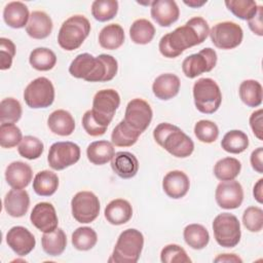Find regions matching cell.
Returning <instances> with one entry per match:
<instances>
[{"label":"cell","mask_w":263,"mask_h":263,"mask_svg":"<svg viewBox=\"0 0 263 263\" xmlns=\"http://www.w3.org/2000/svg\"><path fill=\"white\" fill-rule=\"evenodd\" d=\"M80 159V148L73 142L53 143L48 151L47 161L54 171H62L75 164Z\"/></svg>","instance_id":"12"},{"label":"cell","mask_w":263,"mask_h":263,"mask_svg":"<svg viewBox=\"0 0 263 263\" xmlns=\"http://www.w3.org/2000/svg\"><path fill=\"white\" fill-rule=\"evenodd\" d=\"M193 99L195 107L199 112L213 114L222 103V93L214 79L200 78L193 84Z\"/></svg>","instance_id":"6"},{"label":"cell","mask_w":263,"mask_h":263,"mask_svg":"<svg viewBox=\"0 0 263 263\" xmlns=\"http://www.w3.org/2000/svg\"><path fill=\"white\" fill-rule=\"evenodd\" d=\"M180 85L181 81L177 75L164 73L155 78L152 84V91L157 99L167 101L179 93Z\"/></svg>","instance_id":"22"},{"label":"cell","mask_w":263,"mask_h":263,"mask_svg":"<svg viewBox=\"0 0 263 263\" xmlns=\"http://www.w3.org/2000/svg\"><path fill=\"white\" fill-rule=\"evenodd\" d=\"M23 135L14 123H1L0 125V146L2 148H13L21 143Z\"/></svg>","instance_id":"44"},{"label":"cell","mask_w":263,"mask_h":263,"mask_svg":"<svg viewBox=\"0 0 263 263\" xmlns=\"http://www.w3.org/2000/svg\"><path fill=\"white\" fill-rule=\"evenodd\" d=\"M155 142L175 157L185 158L192 154L194 143L180 127L162 122L153 130Z\"/></svg>","instance_id":"3"},{"label":"cell","mask_w":263,"mask_h":263,"mask_svg":"<svg viewBox=\"0 0 263 263\" xmlns=\"http://www.w3.org/2000/svg\"><path fill=\"white\" fill-rule=\"evenodd\" d=\"M29 63L38 71H49L57 64V55L47 47H37L31 51Z\"/></svg>","instance_id":"37"},{"label":"cell","mask_w":263,"mask_h":263,"mask_svg":"<svg viewBox=\"0 0 263 263\" xmlns=\"http://www.w3.org/2000/svg\"><path fill=\"white\" fill-rule=\"evenodd\" d=\"M43 251L49 256H60L67 247V236L63 229L57 228L51 232H45L41 237Z\"/></svg>","instance_id":"30"},{"label":"cell","mask_w":263,"mask_h":263,"mask_svg":"<svg viewBox=\"0 0 263 263\" xmlns=\"http://www.w3.org/2000/svg\"><path fill=\"white\" fill-rule=\"evenodd\" d=\"M24 100L32 109L49 107L54 101L53 84L46 77L34 79L25 88Z\"/></svg>","instance_id":"9"},{"label":"cell","mask_w":263,"mask_h":263,"mask_svg":"<svg viewBox=\"0 0 263 263\" xmlns=\"http://www.w3.org/2000/svg\"><path fill=\"white\" fill-rule=\"evenodd\" d=\"M6 243L18 256H26L36 245L34 235L24 226H14L6 233Z\"/></svg>","instance_id":"17"},{"label":"cell","mask_w":263,"mask_h":263,"mask_svg":"<svg viewBox=\"0 0 263 263\" xmlns=\"http://www.w3.org/2000/svg\"><path fill=\"white\" fill-rule=\"evenodd\" d=\"M29 206L30 196L26 190L12 188L4 197V210L13 218L25 216L29 210Z\"/></svg>","instance_id":"21"},{"label":"cell","mask_w":263,"mask_h":263,"mask_svg":"<svg viewBox=\"0 0 263 263\" xmlns=\"http://www.w3.org/2000/svg\"><path fill=\"white\" fill-rule=\"evenodd\" d=\"M210 34L208 22L201 16H194L184 26L176 28L159 40L160 53L168 59L179 57L185 49L201 44Z\"/></svg>","instance_id":"1"},{"label":"cell","mask_w":263,"mask_h":263,"mask_svg":"<svg viewBox=\"0 0 263 263\" xmlns=\"http://www.w3.org/2000/svg\"><path fill=\"white\" fill-rule=\"evenodd\" d=\"M215 262H239L241 263L242 260L236 256L235 254H221L214 259Z\"/></svg>","instance_id":"54"},{"label":"cell","mask_w":263,"mask_h":263,"mask_svg":"<svg viewBox=\"0 0 263 263\" xmlns=\"http://www.w3.org/2000/svg\"><path fill=\"white\" fill-rule=\"evenodd\" d=\"M263 148L262 147H258L257 149H255L250 157V161L252 164V167L259 174L263 173Z\"/></svg>","instance_id":"52"},{"label":"cell","mask_w":263,"mask_h":263,"mask_svg":"<svg viewBox=\"0 0 263 263\" xmlns=\"http://www.w3.org/2000/svg\"><path fill=\"white\" fill-rule=\"evenodd\" d=\"M152 116L153 112L150 105L145 100L136 98L126 105L123 120L133 129L142 134L150 125Z\"/></svg>","instance_id":"14"},{"label":"cell","mask_w":263,"mask_h":263,"mask_svg":"<svg viewBox=\"0 0 263 263\" xmlns=\"http://www.w3.org/2000/svg\"><path fill=\"white\" fill-rule=\"evenodd\" d=\"M119 105L120 96L115 89H101L92 100V116L99 123L108 127Z\"/></svg>","instance_id":"8"},{"label":"cell","mask_w":263,"mask_h":263,"mask_svg":"<svg viewBox=\"0 0 263 263\" xmlns=\"http://www.w3.org/2000/svg\"><path fill=\"white\" fill-rule=\"evenodd\" d=\"M190 187L188 176L182 171H171L162 180V189L164 193L174 199L184 197Z\"/></svg>","instance_id":"19"},{"label":"cell","mask_w":263,"mask_h":263,"mask_svg":"<svg viewBox=\"0 0 263 263\" xmlns=\"http://www.w3.org/2000/svg\"><path fill=\"white\" fill-rule=\"evenodd\" d=\"M221 147L228 153L239 154L249 147V138L242 130L232 129L224 135Z\"/></svg>","instance_id":"35"},{"label":"cell","mask_w":263,"mask_h":263,"mask_svg":"<svg viewBox=\"0 0 263 263\" xmlns=\"http://www.w3.org/2000/svg\"><path fill=\"white\" fill-rule=\"evenodd\" d=\"M104 215L106 220L112 225H122L128 222L133 217L132 204L123 199L117 198L111 200L105 208Z\"/></svg>","instance_id":"25"},{"label":"cell","mask_w":263,"mask_h":263,"mask_svg":"<svg viewBox=\"0 0 263 263\" xmlns=\"http://www.w3.org/2000/svg\"><path fill=\"white\" fill-rule=\"evenodd\" d=\"M52 27V21L46 12L35 10L30 15L26 26V32L34 39H44L50 35Z\"/></svg>","instance_id":"24"},{"label":"cell","mask_w":263,"mask_h":263,"mask_svg":"<svg viewBox=\"0 0 263 263\" xmlns=\"http://www.w3.org/2000/svg\"><path fill=\"white\" fill-rule=\"evenodd\" d=\"M33 178L31 166L23 161H13L5 170V180L14 189L26 188Z\"/></svg>","instance_id":"20"},{"label":"cell","mask_w":263,"mask_h":263,"mask_svg":"<svg viewBox=\"0 0 263 263\" xmlns=\"http://www.w3.org/2000/svg\"><path fill=\"white\" fill-rule=\"evenodd\" d=\"M262 109H259L253 112L250 116V126L254 133V135L259 139L263 140V129H262Z\"/></svg>","instance_id":"50"},{"label":"cell","mask_w":263,"mask_h":263,"mask_svg":"<svg viewBox=\"0 0 263 263\" xmlns=\"http://www.w3.org/2000/svg\"><path fill=\"white\" fill-rule=\"evenodd\" d=\"M151 17L160 27H170L176 23L180 9L174 0H155L151 2Z\"/></svg>","instance_id":"18"},{"label":"cell","mask_w":263,"mask_h":263,"mask_svg":"<svg viewBox=\"0 0 263 263\" xmlns=\"http://www.w3.org/2000/svg\"><path fill=\"white\" fill-rule=\"evenodd\" d=\"M71 210L74 219L82 224H87L97 219L100 214V200L90 191L77 192L71 200Z\"/></svg>","instance_id":"10"},{"label":"cell","mask_w":263,"mask_h":263,"mask_svg":"<svg viewBox=\"0 0 263 263\" xmlns=\"http://www.w3.org/2000/svg\"><path fill=\"white\" fill-rule=\"evenodd\" d=\"M262 16H263V6L258 5V10L257 13L248 21L249 28L251 31L258 35V36H263V23H262Z\"/></svg>","instance_id":"51"},{"label":"cell","mask_w":263,"mask_h":263,"mask_svg":"<svg viewBox=\"0 0 263 263\" xmlns=\"http://www.w3.org/2000/svg\"><path fill=\"white\" fill-rule=\"evenodd\" d=\"M209 35L217 48L233 49L241 43L243 31L236 23L221 22L213 26Z\"/></svg>","instance_id":"11"},{"label":"cell","mask_w":263,"mask_h":263,"mask_svg":"<svg viewBox=\"0 0 263 263\" xmlns=\"http://www.w3.org/2000/svg\"><path fill=\"white\" fill-rule=\"evenodd\" d=\"M194 135L202 143H213L219 137L218 125L211 120H199L194 125Z\"/></svg>","instance_id":"45"},{"label":"cell","mask_w":263,"mask_h":263,"mask_svg":"<svg viewBox=\"0 0 263 263\" xmlns=\"http://www.w3.org/2000/svg\"><path fill=\"white\" fill-rule=\"evenodd\" d=\"M118 11L116 0H96L91 4V14L99 22L112 20Z\"/></svg>","instance_id":"42"},{"label":"cell","mask_w":263,"mask_h":263,"mask_svg":"<svg viewBox=\"0 0 263 263\" xmlns=\"http://www.w3.org/2000/svg\"><path fill=\"white\" fill-rule=\"evenodd\" d=\"M241 163L234 157H224L214 165V175L220 181L234 180L240 173Z\"/></svg>","instance_id":"38"},{"label":"cell","mask_w":263,"mask_h":263,"mask_svg":"<svg viewBox=\"0 0 263 263\" xmlns=\"http://www.w3.org/2000/svg\"><path fill=\"white\" fill-rule=\"evenodd\" d=\"M242 223L251 232H260L263 228V210L259 206H249L242 214Z\"/></svg>","instance_id":"47"},{"label":"cell","mask_w":263,"mask_h":263,"mask_svg":"<svg viewBox=\"0 0 263 263\" xmlns=\"http://www.w3.org/2000/svg\"><path fill=\"white\" fill-rule=\"evenodd\" d=\"M0 52H1V61H0V69L7 70L12 66V60L15 54V45L14 43L8 39L1 37L0 38Z\"/></svg>","instance_id":"48"},{"label":"cell","mask_w":263,"mask_h":263,"mask_svg":"<svg viewBox=\"0 0 263 263\" xmlns=\"http://www.w3.org/2000/svg\"><path fill=\"white\" fill-rule=\"evenodd\" d=\"M30 15L27 5L21 1L9 2L3 9L5 24L13 29H21L27 26Z\"/></svg>","instance_id":"26"},{"label":"cell","mask_w":263,"mask_h":263,"mask_svg":"<svg viewBox=\"0 0 263 263\" xmlns=\"http://www.w3.org/2000/svg\"><path fill=\"white\" fill-rule=\"evenodd\" d=\"M22 105L14 98H5L0 103V122L15 123L22 117Z\"/></svg>","instance_id":"40"},{"label":"cell","mask_w":263,"mask_h":263,"mask_svg":"<svg viewBox=\"0 0 263 263\" xmlns=\"http://www.w3.org/2000/svg\"><path fill=\"white\" fill-rule=\"evenodd\" d=\"M144 247V236L140 230L128 228L123 230L115 243L109 262L136 263Z\"/></svg>","instance_id":"4"},{"label":"cell","mask_w":263,"mask_h":263,"mask_svg":"<svg viewBox=\"0 0 263 263\" xmlns=\"http://www.w3.org/2000/svg\"><path fill=\"white\" fill-rule=\"evenodd\" d=\"M160 260L162 263H191L186 251L176 243L167 245L161 250Z\"/></svg>","instance_id":"46"},{"label":"cell","mask_w":263,"mask_h":263,"mask_svg":"<svg viewBox=\"0 0 263 263\" xmlns=\"http://www.w3.org/2000/svg\"><path fill=\"white\" fill-rule=\"evenodd\" d=\"M18 154L29 160L37 159L44 151V146L41 140L33 136H26L23 138L17 148Z\"/></svg>","instance_id":"43"},{"label":"cell","mask_w":263,"mask_h":263,"mask_svg":"<svg viewBox=\"0 0 263 263\" xmlns=\"http://www.w3.org/2000/svg\"><path fill=\"white\" fill-rule=\"evenodd\" d=\"M111 167L118 177L122 179H130L138 173L139 161L133 153L127 151H119L116 152L112 157Z\"/></svg>","instance_id":"23"},{"label":"cell","mask_w":263,"mask_h":263,"mask_svg":"<svg viewBox=\"0 0 263 263\" xmlns=\"http://www.w3.org/2000/svg\"><path fill=\"white\" fill-rule=\"evenodd\" d=\"M89 33V21L84 15L75 14L62 24L58 34V43L63 49L72 51L81 46Z\"/></svg>","instance_id":"5"},{"label":"cell","mask_w":263,"mask_h":263,"mask_svg":"<svg viewBox=\"0 0 263 263\" xmlns=\"http://www.w3.org/2000/svg\"><path fill=\"white\" fill-rule=\"evenodd\" d=\"M225 5L227 8L238 18L249 21L258 10V5L252 0H226Z\"/></svg>","instance_id":"41"},{"label":"cell","mask_w":263,"mask_h":263,"mask_svg":"<svg viewBox=\"0 0 263 263\" xmlns=\"http://www.w3.org/2000/svg\"><path fill=\"white\" fill-rule=\"evenodd\" d=\"M118 71V63L110 54L93 57L90 53L78 54L69 66V73L88 82H106L112 80Z\"/></svg>","instance_id":"2"},{"label":"cell","mask_w":263,"mask_h":263,"mask_svg":"<svg viewBox=\"0 0 263 263\" xmlns=\"http://www.w3.org/2000/svg\"><path fill=\"white\" fill-rule=\"evenodd\" d=\"M47 125L51 133L59 136H70L75 129V120L70 112L59 109L47 118Z\"/></svg>","instance_id":"27"},{"label":"cell","mask_w":263,"mask_h":263,"mask_svg":"<svg viewBox=\"0 0 263 263\" xmlns=\"http://www.w3.org/2000/svg\"><path fill=\"white\" fill-rule=\"evenodd\" d=\"M253 195L254 198L259 202H263V179H259L258 182L255 184L254 189H253Z\"/></svg>","instance_id":"53"},{"label":"cell","mask_w":263,"mask_h":263,"mask_svg":"<svg viewBox=\"0 0 263 263\" xmlns=\"http://www.w3.org/2000/svg\"><path fill=\"white\" fill-rule=\"evenodd\" d=\"M184 3L192 8H198V7H201L203 4L206 3V0L205 1H196V0H192V1H184Z\"/></svg>","instance_id":"55"},{"label":"cell","mask_w":263,"mask_h":263,"mask_svg":"<svg viewBox=\"0 0 263 263\" xmlns=\"http://www.w3.org/2000/svg\"><path fill=\"white\" fill-rule=\"evenodd\" d=\"M59 187V178L55 173L44 170L36 174L33 180V189L40 196H50Z\"/></svg>","instance_id":"31"},{"label":"cell","mask_w":263,"mask_h":263,"mask_svg":"<svg viewBox=\"0 0 263 263\" xmlns=\"http://www.w3.org/2000/svg\"><path fill=\"white\" fill-rule=\"evenodd\" d=\"M115 154L114 146L111 142L100 140L90 143L86 149L87 159L96 165H103L110 161Z\"/></svg>","instance_id":"28"},{"label":"cell","mask_w":263,"mask_h":263,"mask_svg":"<svg viewBox=\"0 0 263 263\" xmlns=\"http://www.w3.org/2000/svg\"><path fill=\"white\" fill-rule=\"evenodd\" d=\"M217 52L211 48L205 47L184 59L182 63V71L187 78H195L204 72L212 71L217 64Z\"/></svg>","instance_id":"13"},{"label":"cell","mask_w":263,"mask_h":263,"mask_svg":"<svg viewBox=\"0 0 263 263\" xmlns=\"http://www.w3.org/2000/svg\"><path fill=\"white\" fill-rule=\"evenodd\" d=\"M82 126L84 128V130L86 132L87 135L91 136V137H99V136H103L107 128L106 126L102 125L101 123H99L92 116L91 110H87L82 117Z\"/></svg>","instance_id":"49"},{"label":"cell","mask_w":263,"mask_h":263,"mask_svg":"<svg viewBox=\"0 0 263 263\" xmlns=\"http://www.w3.org/2000/svg\"><path fill=\"white\" fill-rule=\"evenodd\" d=\"M97 241V232L90 227H79L72 233V245L79 251H88L92 249Z\"/></svg>","instance_id":"39"},{"label":"cell","mask_w":263,"mask_h":263,"mask_svg":"<svg viewBox=\"0 0 263 263\" xmlns=\"http://www.w3.org/2000/svg\"><path fill=\"white\" fill-rule=\"evenodd\" d=\"M217 204L225 210L237 209L243 200V189L239 182L235 180L222 181L215 191Z\"/></svg>","instance_id":"15"},{"label":"cell","mask_w":263,"mask_h":263,"mask_svg":"<svg viewBox=\"0 0 263 263\" xmlns=\"http://www.w3.org/2000/svg\"><path fill=\"white\" fill-rule=\"evenodd\" d=\"M32 224L43 233L51 232L58 228L59 219L54 206L46 201L38 202L30 215Z\"/></svg>","instance_id":"16"},{"label":"cell","mask_w":263,"mask_h":263,"mask_svg":"<svg viewBox=\"0 0 263 263\" xmlns=\"http://www.w3.org/2000/svg\"><path fill=\"white\" fill-rule=\"evenodd\" d=\"M183 236L185 242L194 250L205 248L210 241V234L206 228L200 224H189L184 228Z\"/></svg>","instance_id":"33"},{"label":"cell","mask_w":263,"mask_h":263,"mask_svg":"<svg viewBox=\"0 0 263 263\" xmlns=\"http://www.w3.org/2000/svg\"><path fill=\"white\" fill-rule=\"evenodd\" d=\"M125 39L123 28L118 24L105 26L99 34V43L101 47L109 50L119 48Z\"/></svg>","instance_id":"29"},{"label":"cell","mask_w":263,"mask_h":263,"mask_svg":"<svg viewBox=\"0 0 263 263\" xmlns=\"http://www.w3.org/2000/svg\"><path fill=\"white\" fill-rule=\"evenodd\" d=\"M140 135L124 120H121L112 130L111 141L117 147H130L137 143Z\"/></svg>","instance_id":"36"},{"label":"cell","mask_w":263,"mask_h":263,"mask_svg":"<svg viewBox=\"0 0 263 263\" xmlns=\"http://www.w3.org/2000/svg\"><path fill=\"white\" fill-rule=\"evenodd\" d=\"M155 35V28L151 22L146 18L136 20L129 28V37L136 44H148Z\"/></svg>","instance_id":"34"},{"label":"cell","mask_w":263,"mask_h":263,"mask_svg":"<svg viewBox=\"0 0 263 263\" xmlns=\"http://www.w3.org/2000/svg\"><path fill=\"white\" fill-rule=\"evenodd\" d=\"M213 232L219 246L234 248L240 240V223L233 214L222 213L213 221Z\"/></svg>","instance_id":"7"},{"label":"cell","mask_w":263,"mask_h":263,"mask_svg":"<svg viewBox=\"0 0 263 263\" xmlns=\"http://www.w3.org/2000/svg\"><path fill=\"white\" fill-rule=\"evenodd\" d=\"M239 98L248 107H258L262 103V85L254 79L243 80L238 89Z\"/></svg>","instance_id":"32"}]
</instances>
